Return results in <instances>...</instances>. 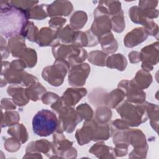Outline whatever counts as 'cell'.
<instances>
[{
    "label": "cell",
    "mask_w": 159,
    "mask_h": 159,
    "mask_svg": "<svg viewBox=\"0 0 159 159\" xmlns=\"http://www.w3.org/2000/svg\"><path fill=\"white\" fill-rule=\"evenodd\" d=\"M1 34L6 38L20 34L28 21L27 12L15 7L9 1H1Z\"/></svg>",
    "instance_id": "6da1fadb"
},
{
    "label": "cell",
    "mask_w": 159,
    "mask_h": 159,
    "mask_svg": "<svg viewBox=\"0 0 159 159\" xmlns=\"http://www.w3.org/2000/svg\"><path fill=\"white\" fill-rule=\"evenodd\" d=\"M51 107L59 114L57 132L62 133L65 131L71 133L74 131L76 125L82 120L73 108L63 104L60 98L52 104Z\"/></svg>",
    "instance_id": "7a4b0ae2"
},
{
    "label": "cell",
    "mask_w": 159,
    "mask_h": 159,
    "mask_svg": "<svg viewBox=\"0 0 159 159\" xmlns=\"http://www.w3.org/2000/svg\"><path fill=\"white\" fill-rule=\"evenodd\" d=\"M58 120L54 112L47 109L37 112L32 120L34 132L40 137L52 134L58 127Z\"/></svg>",
    "instance_id": "3957f363"
},
{
    "label": "cell",
    "mask_w": 159,
    "mask_h": 159,
    "mask_svg": "<svg viewBox=\"0 0 159 159\" xmlns=\"http://www.w3.org/2000/svg\"><path fill=\"white\" fill-rule=\"evenodd\" d=\"M116 110L129 126H138L148 118L147 112L142 103L134 105L124 101L118 106Z\"/></svg>",
    "instance_id": "277c9868"
},
{
    "label": "cell",
    "mask_w": 159,
    "mask_h": 159,
    "mask_svg": "<svg viewBox=\"0 0 159 159\" xmlns=\"http://www.w3.org/2000/svg\"><path fill=\"white\" fill-rule=\"evenodd\" d=\"M52 53L56 60H63L70 66L82 63L88 56L84 49L75 44H59L53 47Z\"/></svg>",
    "instance_id": "5b68a950"
},
{
    "label": "cell",
    "mask_w": 159,
    "mask_h": 159,
    "mask_svg": "<svg viewBox=\"0 0 159 159\" xmlns=\"http://www.w3.org/2000/svg\"><path fill=\"white\" fill-rule=\"evenodd\" d=\"M69 64L63 60H56L53 65L43 68L42 73V78L53 86H60L66 76Z\"/></svg>",
    "instance_id": "8992f818"
},
{
    "label": "cell",
    "mask_w": 159,
    "mask_h": 159,
    "mask_svg": "<svg viewBox=\"0 0 159 159\" xmlns=\"http://www.w3.org/2000/svg\"><path fill=\"white\" fill-rule=\"evenodd\" d=\"M118 88L124 93L127 101L135 104H142L145 101V93L137 88L132 81L122 80L119 83Z\"/></svg>",
    "instance_id": "52a82bcc"
},
{
    "label": "cell",
    "mask_w": 159,
    "mask_h": 159,
    "mask_svg": "<svg viewBox=\"0 0 159 159\" xmlns=\"http://www.w3.org/2000/svg\"><path fill=\"white\" fill-rule=\"evenodd\" d=\"M158 42L143 48L140 53V60L142 61L143 70L148 71L153 69L158 61Z\"/></svg>",
    "instance_id": "ba28073f"
},
{
    "label": "cell",
    "mask_w": 159,
    "mask_h": 159,
    "mask_svg": "<svg viewBox=\"0 0 159 159\" xmlns=\"http://www.w3.org/2000/svg\"><path fill=\"white\" fill-rule=\"evenodd\" d=\"M90 73L88 63H80L72 66L69 72L68 83L73 86H82Z\"/></svg>",
    "instance_id": "9c48e42d"
},
{
    "label": "cell",
    "mask_w": 159,
    "mask_h": 159,
    "mask_svg": "<svg viewBox=\"0 0 159 159\" xmlns=\"http://www.w3.org/2000/svg\"><path fill=\"white\" fill-rule=\"evenodd\" d=\"M73 142L68 140L61 132L53 135L52 150L55 154H72L76 157V150L72 147Z\"/></svg>",
    "instance_id": "30bf717a"
},
{
    "label": "cell",
    "mask_w": 159,
    "mask_h": 159,
    "mask_svg": "<svg viewBox=\"0 0 159 159\" xmlns=\"http://www.w3.org/2000/svg\"><path fill=\"white\" fill-rule=\"evenodd\" d=\"M57 32L48 27H43L39 32L35 42L40 47L52 46L53 47L60 44L57 39Z\"/></svg>",
    "instance_id": "8fae6325"
},
{
    "label": "cell",
    "mask_w": 159,
    "mask_h": 159,
    "mask_svg": "<svg viewBox=\"0 0 159 159\" xmlns=\"http://www.w3.org/2000/svg\"><path fill=\"white\" fill-rule=\"evenodd\" d=\"M94 22L91 27V31L97 37L110 32L111 29V22L110 16L101 15L94 16Z\"/></svg>",
    "instance_id": "7c38bea8"
},
{
    "label": "cell",
    "mask_w": 159,
    "mask_h": 159,
    "mask_svg": "<svg viewBox=\"0 0 159 159\" xmlns=\"http://www.w3.org/2000/svg\"><path fill=\"white\" fill-rule=\"evenodd\" d=\"M72 4L70 1H54L47 6V11L48 16H68L73 11Z\"/></svg>",
    "instance_id": "4fadbf2b"
},
{
    "label": "cell",
    "mask_w": 159,
    "mask_h": 159,
    "mask_svg": "<svg viewBox=\"0 0 159 159\" xmlns=\"http://www.w3.org/2000/svg\"><path fill=\"white\" fill-rule=\"evenodd\" d=\"M148 33L143 27H137L127 33L124 37V43L125 47L132 48L145 41L148 37Z\"/></svg>",
    "instance_id": "5bb4252c"
},
{
    "label": "cell",
    "mask_w": 159,
    "mask_h": 159,
    "mask_svg": "<svg viewBox=\"0 0 159 159\" xmlns=\"http://www.w3.org/2000/svg\"><path fill=\"white\" fill-rule=\"evenodd\" d=\"M86 93L85 88H68L60 99L64 106L71 107L75 106Z\"/></svg>",
    "instance_id": "9a60e30c"
},
{
    "label": "cell",
    "mask_w": 159,
    "mask_h": 159,
    "mask_svg": "<svg viewBox=\"0 0 159 159\" xmlns=\"http://www.w3.org/2000/svg\"><path fill=\"white\" fill-rule=\"evenodd\" d=\"M25 38L22 35L18 34L9 40L8 48L14 57H20L26 49Z\"/></svg>",
    "instance_id": "2e32d148"
},
{
    "label": "cell",
    "mask_w": 159,
    "mask_h": 159,
    "mask_svg": "<svg viewBox=\"0 0 159 159\" xmlns=\"http://www.w3.org/2000/svg\"><path fill=\"white\" fill-rule=\"evenodd\" d=\"M7 93L11 96L15 104L19 106L26 105L29 102V98L26 95L25 89L17 84H12L7 88Z\"/></svg>",
    "instance_id": "e0dca14e"
},
{
    "label": "cell",
    "mask_w": 159,
    "mask_h": 159,
    "mask_svg": "<svg viewBox=\"0 0 159 159\" xmlns=\"http://www.w3.org/2000/svg\"><path fill=\"white\" fill-rule=\"evenodd\" d=\"M98 39L102 50L106 54L114 53L117 50L118 44L112 33L108 32L104 34L99 37Z\"/></svg>",
    "instance_id": "ac0fdd59"
},
{
    "label": "cell",
    "mask_w": 159,
    "mask_h": 159,
    "mask_svg": "<svg viewBox=\"0 0 159 159\" xmlns=\"http://www.w3.org/2000/svg\"><path fill=\"white\" fill-rule=\"evenodd\" d=\"M132 82L139 89L147 88L152 82V76L148 71L141 70L139 71Z\"/></svg>",
    "instance_id": "d6986e66"
},
{
    "label": "cell",
    "mask_w": 159,
    "mask_h": 159,
    "mask_svg": "<svg viewBox=\"0 0 159 159\" xmlns=\"http://www.w3.org/2000/svg\"><path fill=\"white\" fill-rule=\"evenodd\" d=\"M125 97L124 93L120 89L118 88L106 95L104 103L107 107L114 108L120 104L121 101L125 98Z\"/></svg>",
    "instance_id": "ffe728a7"
},
{
    "label": "cell",
    "mask_w": 159,
    "mask_h": 159,
    "mask_svg": "<svg viewBox=\"0 0 159 159\" xmlns=\"http://www.w3.org/2000/svg\"><path fill=\"white\" fill-rule=\"evenodd\" d=\"M78 32L73 29L69 25H66L65 28L57 32V39L59 43L61 42L64 43H72L73 44L75 41Z\"/></svg>",
    "instance_id": "44dd1931"
},
{
    "label": "cell",
    "mask_w": 159,
    "mask_h": 159,
    "mask_svg": "<svg viewBox=\"0 0 159 159\" xmlns=\"http://www.w3.org/2000/svg\"><path fill=\"white\" fill-rule=\"evenodd\" d=\"M127 62L124 55L120 53L109 56L106 60V65L110 68H116L120 71L125 69Z\"/></svg>",
    "instance_id": "7402d4cb"
},
{
    "label": "cell",
    "mask_w": 159,
    "mask_h": 159,
    "mask_svg": "<svg viewBox=\"0 0 159 159\" xmlns=\"http://www.w3.org/2000/svg\"><path fill=\"white\" fill-rule=\"evenodd\" d=\"M25 89L29 99L33 101L39 100L46 92V89L39 82H36L30 85Z\"/></svg>",
    "instance_id": "603a6c76"
},
{
    "label": "cell",
    "mask_w": 159,
    "mask_h": 159,
    "mask_svg": "<svg viewBox=\"0 0 159 159\" xmlns=\"http://www.w3.org/2000/svg\"><path fill=\"white\" fill-rule=\"evenodd\" d=\"M52 149V145L47 140H40L36 142H32L26 148V152H39L47 155Z\"/></svg>",
    "instance_id": "cb8c5ba5"
},
{
    "label": "cell",
    "mask_w": 159,
    "mask_h": 159,
    "mask_svg": "<svg viewBox=\"0 0 159 159\" xmlns=\"http://www.w3.org/2000/svg\"><path fill=\"white\" fill-rule=\"evenodd\" d=\"M7 133L19 140L22 143H25L28 139L27 132L22 124H16L12 125L7 130Z\"/></svg>",
    "instance_id": "d4e9b609"
},
{
    "label": "cell",
    "mask_w": 159,
    "mask_h": 159,
    "mask_svg": "<svg viewBox=\"0 0 159 159\" xmlns=\"http://www.w3.org/2000/svg\"><path fill=\"white\" fill-rule=\"evenodd\" d=\"M142 104L144 106L147 112V115L150 119V124L153 129L157 132L158 124V106L157 105L143 102Z\"/></svg>",
    "instance_id": "484cf974"
},
{
    "label": "cell",
    "mask_w": 159,
    "mask_h": 159,
    "mask_svg": "<svg viewBox=\"0 0 159 159\" xmlns=\"http://www.w3.org/2000/svg\"><path fill=\"white\" fill-rule=\"evenodd\" d=\"M48 4L37 5L26 11L28 19L42 20L48 16L47 8Z\"/></svg>",
    "instance_id": "4316f807"
},
{
    "label": "cell",
    "mask_w": 159,
    "mask_h": 159,
    "mask_svg": "<svg viewBox=\"0 0 159 159\" xmlns=\"http://www.w3.org/2000/svg\"><path fill=\"white\" fill-rule=\"evenodd\" d=\"M87 19L88 17L85 12L81 11H76L71 17L70 27L75 30L80 29L85 25Z\"/></svg>",
    "instance_id": "83f0119b"
},
{
    "label": "cell",
    "mask_w": 159,
    "mask_h": 159,
    "mask_svg": "<svg viewBox=\"0 0 159 159\" xmlns=\"http://www.w3.org/2000/svg\"><path fill=\"white\" fill-rule=\"evenodd\" d=\"M38 30V28L34 25L32 22L27 21L24 25L20 34L28 39L29 41L35 42L39 34Z\"/></svg>",
    "instance_id": "f1b7e54d"
},
{
    "label": "cell",
    "mask_w": 159,
    "mask_h": 159,
    "mask_svg": "<svg viewBox=\"0 0 159 159\" xmlns=\"http://www.w3.org/2000/svg\"><path fill=\"white\" fill-rule=\"evenodd\" d=\"M112 116L111 110L108 107L100 106L96 111V121L99 124H107Z\"/></svg>",
    "instance_id": "f546056e"
},
{
    "label": "cell",
    "mask_w": 159,
    "mask_h": 159,
    "mask_svg": "<svg viewBox=\"0 0 159 159\" xmlns=\"http://www.w3.org/2000/svg\"><path fill=\"white\" fill-rule=\"evenodd\" d=\"M20 119L19 113L17 111H6L4 113L2 112L1 127L13 125L16 124Z\"/></svg>",
    "instance_id": "4dcf8cb0"
},
{
    "label": "cell",
    "mask_w": 159,
    "mask_h": 159,
    "mask_svg": "<svg viewBox=\"0 0 159 159\" xmlns=\"http://www.w3.org/2000/svg\"><path fill=\"white\" fill-rule=\"evenodd\" d=\"M107 54L102 51L96 50L91 52L88 57V61L93 65L97 66H105Z\"/></svg>",
    "instance_id": "1f68e13d"
},
{
    "label": "cell",
    "mask_w": 159,
    "mask_h": 159,
    "mask_svg": "<svg viewBox=\"0 0 159 159\" xmlns=\"http://www.w3.org/2000/svg\"><path fill=\"white\" fill-rule=\"evenodd\" d=\"M111 28L117 33L122 32L125 27V21L123 11L121 9L117 14L112 16L111 19Z\"/></svg>",
    "instance_id": "d6a6232c"
},
{
    "label": "cell",
    "mask_w": 159,
    "mask_h": 159,
    "mask_svg": "<svg viewBox=\"0 0 159 159\" xmlns=\"http://www.w3.org/2000/svg\"><path fill=\"white\" fill-rule=\"evenodd\" d=\"M20 58L25 62L28 68H32L37 63V53L34 49L26 48Z\"/></svg>",
    "instance_id": "836d02e7"
},
{
    "label": "cell",
    "mask_w": 159,
    "mask_h": 159,
    "mask_svg": "<svg viewBox=\"0 0 159 159\" xmlns=\"http://www.w3.org/2000/svg\"><path fill=\"white\" fill-rule=\"evenodd\" d=\"M90 153L96 155L98 157L101 158V155H112L114 154V150L112 147L106 145L103 143H98L94 145L89 151Z\"/></svg>",
    "instance_id": "e575fe53"
},
{
    "label": "cell",
    "mask_w": 159,
    "mask_h": 159,
    "mask_svg": "<svg viewBox=\"0 0 159 159\" xmlns=\"http://www.w3.org/2000/svg\"><path fill=\"white\" fill-rule=\"evenodd\" d=\"M76 111L82 120L84 119L86 121H88L92 119L93 111L87 103H83L78 106L76 107Z\"/></svg>",
    "instance_id": "d590c367"
},
{
    "label": "cell",
    "mask_w": 159,
    "mask_h": 159,
    "mask_svg": "<svg viewBox=\"0 0 159 159\" xmlns=\"http://www.w3.org/2000/svg\"><path fill=\"white\" fill-rule=\"evenodd\" d=\"M101 2L107 8L110 16H114L121 10V3L119 1H106Z\"/></svg>",
    "instance_id": "8d00e7d4"
},
{
    "label": "cell",
    "mask_w": 159,
    "mask_h": 159,
    "mask_svg": "<svg viewBox=\"0 0 159 159\" xmlns=\"http://www.w3.org/2000/svg\"><path fill=\"white\" fill-rule=\"evenodd\" d=\"M38 1H10L9 3L11 6L21 9L25 11H27L33 7L34 5L38 3Z\"/></svg>",
    "instance_id": "74e56055"
},
{
    "label": "cell",
    "mask_w": 159,
    "mask_h": 159,
    "mask_svg": "<svg viewBox=\"0 0 159 159\" xmlns=\"http://www.w3.org/2000/svg\"><path fill=\"white\" fill-rule=\"evenodd\" d=\"M20 142L17 139L9 138L4 142V148L9 152H16L20 147Z\"/></svg>",
    "instance_id": "f35d334b"
},
{
    "label": "cell",
    "mask_w": 159,
    "mask_h": 159,
    "mask_svg": "<svg viewBox=\"0 0 159 159\" xmlns=\"http://www.w3.org/2000/svg\"><path fill=\"white\" fill-rule=\"evenodd\" d=\"M66 22V19L64 18L55 17L52 18L49 20L48 24H49V25L52 29H53L54 30L58 31V30H61V28L65 24Z\"/></svg>",
    "instance_id": "ab89813d"
},
{
    "label": "cell",
    "mask_w": 159,
    "mask_h": 159,
    "mask_svg": "<svg viewBox=\"0 0 159 159\" xmlns=\"http://www.w3.org/2000/svg\"><path fill=\"white\" fill-rule=\"evenodd\" d=\"M58 98L59 96L57 94L52 92H48L42 96V101L43 103L48 105L54 103L58 99Z\"/></svg>",
    "instance_id": "60d3db41"
},
{
    "label": "cell",
    "mask_w": 159,
    "mask_h": 159,
    "mask_svg": "<svg viewBox=\"0 0 159 159\" xmlns=\"http://www.w3.org/2000/svg\"><path fill=\"white\" fill-rule=\"evenodd\" d=\"M16 105L14 104V102L10 100V99L7 98H3L1 100V109L9 111L12 109H16Z\"/></svg>",
    "instance_id": "b9f144b4"
},
{
    "label": "cell",
    "mask_w": 159,
    "mask_h": 159,
    "mask_svg": "<svg viewBox=\"0 0 159 159\" xmlns=\"http://www.w3.org/2000/svg\"><path fill=\"white\" fill-rule=\"evenodd\" d=\"M158 1H140L139 7L140 8H155L157 6Z\"/></svg>",
    "instance_id": "7bdbcfd3"
},
{
    "label": "cell",
    "mask_w": 159,
    "mask_h": 159,
    "mask_svg": "<svg viewBox=\"0 0 159 159\" xmlns=\"http://www.w3.org/2000/svg\"><path fill=\"white\" fill-rule=\"evenodd\" d=\"M129 58L130 60V61L132 63H136L140 61V53L137 52H131L129 54Z\"/></svg>",
    "instance_id": "ee69618b"
}]
</instances>
